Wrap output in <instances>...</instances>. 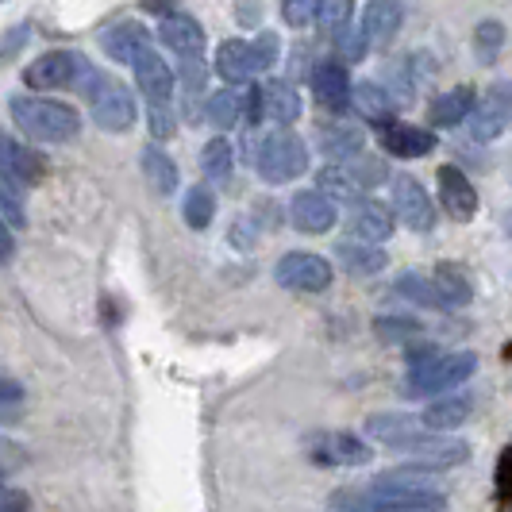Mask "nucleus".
<instances>
[{
    "mask_svg": "<svg viewBox=\"0 0 512 512\" xmlns=\"http://www.w3.org/2000/svg\"><path fill=\"white\" fill-rule=\"evenodd\" d=\"M478 370V355L474 351H443V355H428L424 362L409 366L405 374V397L420 401V397H439V393H451L474 378Z\"/></svg>",
    "mask_w": 512,
    "mask_h": 512,
    "instance_id": "obj_3",
    "label": "nucleus"
},
{
    "mask_svg": "<svg viewBox=\"0 0 512 512\" xmlns=\"http://www.w3.org/2000/svg\"><path fill=\"white\" fill-rule=\"evenodd\" d=\"M316 12H320V0H282V20L297 31L316 24Z\"/></svg>",
    "mask_w": 512,
    "mask_h": 512,
    "instance_id": "obj_43",
    "label": "nucleus"
},
{
    "mask_svg": "<svg viewBox=\"0 0 512 512\" xmlns=\"http://www.w3.org/2000/svg\"><path fill=\"white\" fill-rule=\"evenodd\" d=\"M320 181V193H328L335 205H351V201H359L366 193H359V185L351 181V174L343 170V162H324V170L316 174Z\"/></svg>",
    "mask_w": 512,
    "mask_h": 512,
    "instance_id": "obj_35",
    "label": "nucleus"
},
{
    "mask_svg": "<svg viewBox=\"0 0 512 512\" xmlns=\"http://www.w3.org/2000/svg\"><path fill=\"white\" fill-rule=\"evenodd\" d=\"M432 285H436V293L447 301V308H466L474 301V285L470 278L462 274L459 266H451V262H439L436 270H432Z\"/></svg>",
    "mask_w": 512,
    "mask_h": 512,
    "instance_id": "obj_32",
    "label": "nucleus"
},
{
    "mask_svg": "<svg viewBox=\"0 0 512 512\" xmlns=\"http://www.w3.org/2000/svg\"><path fill=\"white\" fill-rule=\"evenodd\" d=\"M405 20V0H370L362 8V35L370 39V47H389L401 31Z\"/></svg>",
    "mask_w": 512,
    "mask_h": 512,
    "instance_id": "obj_21",
    "label": "nucleus"
},
{
    "mask_svg": "<svg viewBox=\"0 0 512 512\" xmlns=\"http://www.w3.org/2000/svg\"><path fill=\"white\" fill-rule=\"evenodd\" d=\"M393 297H401V301H409L416 308H428V312H447V301L436 293V285L432 278H420V274H401V278H393Z\"/></svg>",
    "mask_w": 512,
    "mask_h": 512,
    "instance_id": "obj_33",
    "label": "nucleus"
},
{
    "mask_svg": "<svg viewBox=\"0 0 512 512\" xmlns=\"http://www.w3.org/2000/svg\"><path fill=\"white\" fill-rule=\"evenodd\" d=\"M374 332L389 347H412V343H424V328L409 320V316H378L374 320Z\"/></svg>",
    "mask_w": 512,
    "mask_h": 512,
    "instance_id": "obj_37",
    "label": "nucleus"
},
{
    "mask_svg": "<svg viewBox=\"0 0 512 512\" xmlns=\"http://www.w3.org/2000/svg\"><path fill=\"white\" fill-rule=\"evenodd\" d=\"M0 174L8 185H39L47 174V162L20 139H0Z\"/></svg>",
    "mask_w": 512,
    "mask_h": 512,
    "instance_id": "obj_19",
    "label": "nucleus"
},
{
    "mask_svg": "<svg viewBox=\"0 0 512 512\" xmlns=\"http://www.w3.org/2000/svg\"><path fill=\"white\" fill-rule=\"evenodd\" d=\"M428 428H424V420L420 416H412V412H374L370 420H366V436L385 443V447H401V443H409V439L424 436Z\"/></svg>",
    "mask_w": 512,
    "mask_h": 512,
    "instance_id": "obj_23",
    "label": "nucleus"
},
{
    "mask_svg": "<svg viewBox=\"0 0 512 512\" xmlns=\"http://www.w3.org/2000/svg\"><path fill=\"white\" fill-rule=\"evenodd\" d=\"M89 58L77 51H47L39 54L24 70L27 89H81V81L89 77Z\"/></svg>",
    "mask_w": 512,
    "mask_h": 512,
    "instance_id": "obj_6",
    "label": "nucleus"
},
{
    "mask_svg": "<svg viewBox=\"0 0 512 512\" xmlns=\"http://www.w3.org/2000/svg\"><path fill=\"white\" fill-rule=\"evenodd\" d=\"M158 39H162V47L166 51H174L178 62H193V58H205V27L197 24L193 16H185V12H170V16H162V24H158Z\"/></svg>",
    "mask_w": 512,
    "mask_h": 512,
    "instance_id": "obj_16",
    "label": "nucleus"
},
{
    "mask_svg": "<svg viewBox=\"0 0 512 512\" xmlns=\"http://www.w3.org/2000/svg\"><path fill=\"white\" fill-rule=\"evenodd\" d=\"M335 270L332 262L316 251H289L274 266V282L289 293H324L332 285Z\"/></svg>",
    "mask_w": 512,
    "mask_h": 512,
    "instance_id": "obj_9",
    "label": "nucleus"
},
{
    "mask_svg": "<svg viewBox=\"0 0 512 512\" xmlns=\"http://www.w3.org/2000/svg\"><path fill=\"white\" fill-rule=\"evenodd\" d=\"M474 101H478V93L470 85H455V89L439 93L436 101L428 104L432 128H459V124H466V116L474 112Z\"/></svg>",
    "mask_w": 512,
    "mask_h": 512,
    "instance_id": "obj_28",
    "label": "nucleus"
},
{
    "mask_svg": "<svg viewBox=\"0 0 512 512\" xmlns=\"http://www.w3.org/2000/svg\"><path fill=\"white\" fill-rule=\"evenodd\" d=\"M0 512H31V501H27L24 489L0 486Z\"/></svg>",
    "mask_w": 512,
    "mask_h": 512,
    "instance_id": "obj_46",
    "label": "nucleus"
},
{
    "mask_svg": "<svg viewBox=\"0 0 512 512\" xmlns=\"http://www.w3.org/2000/svg\"><path fill=\"white\" fill-rule=\"evenodd\" d=\"M351 112H359L366 124L389 128L393 116H397V97L385 89L382 81H359L351 89Z\"/></svg>",
    "mask_w": 512,
    "mask_h": 512,
    "instance_id": "obj_22",
    "label": "nucleus"
},
{
    "mask_svg": "<svg viewBox=\"0 0 512 512\" xmlns=\"http://www.w3.org/2000/svg\"><path fill=\"white\" fill-rule=\"evenodd\" d=\"M351 89H355V81L347 74V66L343 62H320L316 70H312V93H316V101L324 104L332 116H343V112H351Z\"/></svg>",
    "mask_w": 512,
    "mask_h": 512,
    "instance_id": "obj_17",
    "label": "nucleus"
},
{
    "mask_svg": "<svg viewBox=\"0 0 512 512\" xmlns=\"http://www.w3.org/2000/svg\"><path fill=\"white\" fill-rule=\"evenodd\" d=\"M343 170L351 174V181L359 185V193H370V189H378V185H385L389 181V166H385V158H378V154H355V158H347L343 162Z\"/></svg>",
    "mask_w": 512,
    "mask_h": 512,
    "instance_id": "obj_34",
    "label": "nucleus"
},
{
    "mask_svg": "<svg viewBox=\"0 0 512 512\" xmlns=\"http://www.w3.org/2000/svg\"><path fill=\"white\" fill-rule=\"evenodd\" d=\"M16 255V239H12V228H8V220L0 216V266L8 262V258Z\"/></svg>",
    "mask_w": 512,
    "mask_h": 512,
    "instance_id": "obj_47",
    "label": "nucleus"
},
{
    "mask_svg": "<svg viewBox=\"0 0 512 512\" xmlns=\"http://www.w3.org/2000/svg\"><path fill=\"white\" fill-rule=\"evenodd\" d=\"M332 512H443L447 497L443 489L428 482V474H416L397 466L366 486H343L328 497Z\"/></svg>",
    "mask_w": 512,
    "mask_h": 512,
    "instance_id": "obj_1",
    "label": "nucleus"
},
{
    "mask_svg": "<svg viewBox=\"0 0 512 512\" xmlns=\"http://www.w3.org/2000/svg\"><path fill=\"white\" fill-rule=\"evenodd\" d=\"M474 143H493L512 128V81H493L466 116Z\"/></svg>",
    "mask_w": 512,
    "mask_h": 512,
    "instance_id": "obj_8",
    "label": "nucleus"
},
{
    "mask_svg": "<svg viewBox=\"0 0 512 512\" xmlns=\"http://www.w3.org/2000/svg\"><path fill=\"white\" fill-rule=\"evenodd\" d=\"M389 208H393V216H397L409 231L436 228V205H432L428 189H424L416 178H409V174L393 178V205Z\"/></svg>",
    "mask_w": 512,
    "mask_h": 512,
    "instance_id": "obj_12",
    "label": "nucleus"
},
{
    "mask_svg": "<svg viewBox=\"0 0 512 512\" xmlns=\"http://www.w3.org/2000/svg\"><path fill=\"white\" fill-rule=\"evenodd\" d=\"M143 8L154 12V16H170L174 12V0H143Z\"/></svg>",
    "mask_w": 512,
    "mask_h": 512,
    "instance_id": "obj_48",
    "label": "nucleus"
},
{
    "mask_svg": "<svg viewBox=\"0 0 512 512\" xmlns=\"http://www.w3.org/2000/svg\"><path fill=\"white\" fill-rule=\"evenodd\" d=\"M382 147L389 158H424L439 147L436 135L428 128H416V124H389L382 128Z\"/></svg>",
    "mask_w": 512,
    "mask_h": 512,
    "instance_id": "obj_26",
    "label": "nucleus"
},
{
    "mask_svg": "<svg viewBox=\"0 0 512 512\" xmlns=\"http://www.w3.org/2000/svg\"><path fill=\"white\" fill-rule=\"evenodd\" d=\"M251 58H255V74L274 70L278 58H282V39H278V31H258L255 39H251Z\"/></svg>",
    "mask_w": 512,
    "mask_h": 512,
    "instance_id": "obj_41",
    "label": "nucleus"
},
{
    "mask_svg": "<svg viewBox=\"0 0 512 512\" xmlns=\"http://www.w3.org/2000/svg\"><path fill=\"white\" fill-rule=\"evenodd\" d=\"M474 47H478V62L493 66L501 47H505V24L501 20H482L478 31H474Z\"/></svg>",
    "mask_w": 512,
    "mask_h": 512,
    "instance_id": "obj_39",
    "label": "nucleus"
},
{
    "mask_svg": "<svg viewBox=\"0 0 512 512\" xmlns=\"http://www.w3.org/2000/svg\"><path fill=\"white\" fill-rule=\"evenodd\" d=\"M301 93H297V85H289L282 77H270V81H262L255 93H251V112H255L258 120H266V124H274V128H289L297 116H301Z\"/></svg>",
    "mask_w": 512,
    "mask_h": 512,
    "instance_id": "obj_11",
    "label": "nucleus"
},
{
    "mask_svg": "<svg viewBox=\"0 0 512 512\" xmlns=\"http://www.w3.org/2000/svg\"><path fill=\"white\" fill-rule=\"evenodd\" d=\"M16 397H20V385L0 382V401H16Z\"/></svg>",
    "mask_w": 512,
    "mask_h": 512,
    "instance_id": "obj_49",
    "label": "nucleus"
},
{
    "mask_svg": "<svg viewBox=\"0 0 512 512\" xmlns=\"http://www.w3.org/2000/svg\"><path fill=\"white\" fill-rule=\"evenodd\" d=\"M470 412H474V393L451 389V393H439L436 401L420 412V420L428 432H455L470 420Z\"/></svg>",
    "mask_w": 512,
    "mask_h": 512,
    "instance_id": "obj_20",
    "label": "nucleus"
},
{
    "mask_svg": "<svg viewBox=\"0 0 512 512\" xmlns=\"http://www.w3.org/2000/svg\"><path fill=\"white\" fill-rule=\"evenodd\" d=\"M0 486H4V470H0Z\"/></svg>",
    "mask_w": 512,
    "mask_h": 512,
    "instance_id": "obj_50",
    "label": "nucleus"
},
{
    "mask_svg": "<svg viewBox=\"0 0 512 512\" xmlns=\"http://www.w3.org/2000/svg\"><path fill=\"white\" fill-rule=\"evenodd\" d=\"M216 74L231 81V85H243L247 77L255 74V58H251V43L247 39H224L220 51H216Z\"/></svg>",
    "mask_w": 512,
    "mask_h": 512,
    "instance_id": "obj_31",
    "label": "nucleus"
},
{
    "mask_svg": "<svg viewBox=\"0 0 512 512\" xmlns=\"http://www.w3.org/2000/svg\"><path fill=\"white\" fill-rule=\"evenodd\" d=\"M397 451H405L409 462H405V470H416V474H436V470H451V466H462V462L470 459V443L466 439H455V436H416L409 443H401Z\"/></svg>",
    "mask_w": 512,
    "mask_h": 512,
    "instance_id": "obj_7",
    "label": "nucleus"
},
{
    "mask_svg": "<svg viewBox=\"0 0 512 512\" xmlns=\"http://www.w3.org/2000/svg\"><path fill=\"white\" fill-rule=\"evenodd\" d=\"M147 43H151V31L143 24H135V20H124V24L108 27L101 35L104 54H108L112 62H128V66H131V58L143 51Z\"/></svg>",
    "mask_w": 512,
    "mask_h": 512,
    "instance_id": "obj_30",
    "label": "nucleus"
},
{
    "mask_svg": "<svg viewBox=\"0 0 512 512\" xmlns=\"http://www.w3.org/2000/svg\"><path fill=\"white\" fill-rule=\"evenodd\" d=\"M351 16H355V4H351V0H320V12H316L320 27H324L332 39L351 27Z\"/></svg>",
    "mask_w": 512,
    "mask_h": 512,
    "instance_id": "obj_40",
    "label": "nucleus"
},
{
    "mask_svg": "<svg viewBox=\"0 0 512 512\" xmlns=\"http://www.w3.org/2000/svg\"><path fill=\"white\" fill-rule=\"evenodd\" d=\"M305 455L316 462V466H339V470L366 466V462L374 459V451H370L359 436H351V432H335V428L308 432V436H305Z\"/></svg>",
    "mask_w": 512,
    "mask_h": 512,
    "instance_id": "obj_10",
    "label": "nucleus"
},
{
    "mask_svg": "<svg viewBox=\"0 0 512 512\" xmlns=\"http://www.w3.org/2000/svg\"><path fill=\"white\" fill-rule=\"evenodd\" d=\"M289 224L305 235H328L339 224V205L320 189H301L289 201Z\"/></svg>",
    "mask_w": 512,
    "mask_h": 512,
    "instance_id": "obj_14",
    "label": "nucleus"
},
{
    "mask_svg": "<svg viewBox=\"0 0 512 512\" xmlns=\"http://www.w3.org/2000/svg\"><path fill=\"white\" fill-rule=\"evenodd\" d=\"M366 147V135H362L359 124H347V120H324L320 124V151L328 162H347L362 154Z\"/></svg>",
    "mask_w": 512,
    "mask_h": 512,
    "instance_id": "obj_27",
    "label": "nucleus"
},
{
    "mask_svg": "<svg viewBox=\"0 0 512 512\" xmlns=\"http://www.w3.org/2000/svg\"><path fill=\"white\" fill-rule=\"evenodd\" d=\"M335 262L351 274V278H374L389 266V255L382 251V243H362V239H343L335 247Z\"/></svg>",
    "mask_w": 512,
    "mask_h": 512,
    "instance_id": "obj_25",
    "label": "nucleus"
},
{
    "mask_svg": "<svg viewBox=\"0 0 512 512\" xmlns=\"http://www.w3.org/2000/svg\"><path fill=\"white\" fill-rule=\"evenodd\" d=\"M147 124H151L154 139H166V135H174V128H178V120H174V108H170V104H151V108H147Z\"/></svg>",
    "mask_w": 512,
    "mask_h": 512,
    "instance_id": "obj_45",
    "label": "nucleus"
},
{
    "mask_svg": "<svg viewBox=\"0 0 512 512\" xmlns=\"http://www.w3.org/2000/svg\"><path fill=\"white\" fill-rule=\"evenodd\" d=\"M8 112L16 128L24 131L31 143H70L81 135V112L74 104L54 101V97H35V93H16L8 101Z\"/></svg>",
    "mask_w": 512,
    "mask_h": 512,
    "instance_id": "obj_2",
    "label": "nucleus"
},
{
    "mask_svg": "<svg viewBox=\"0 0 512 512\" xmlns=\"http://www.w3.org/2000/svg\"><path fill=\"white\" fill-rule=\"evenodd\" d=\"M436 181H439V205H443V212L455 224H470L474 212H478V193H474L470 178L462 174L459 166H443L436 174Z\"/></svg>",
    "mask_w": 512,
    "mask_h": 512,
    "instance_id": "obj_18",
    "label": "nucleus"
},
{
    "mask_svg": "<svg viewBox=\"0 0 512 512\" xmlns=\"http://www.w3.org/2000/svg\"><path fill=\"white\" fill-rule=\"evenodd\" d=\"M131 70H135V81H139V93L147 104H170L174 101V89H178V77L170 70V62L154 51L151 43L131 58Z\"/></svg>",
    "mask_w": 512,
    "mask_h": 512,
    "instance_id": "obj_13",
    "label": "nucleus"
},
{
    "mask_svg": "<svg viewBox=\"0 0 512 512\" xmlns=\"http://www.w3.org/2000/svg\"><path fill=\"white\" fill-rule=\"evenodd\" d=\"M247 112H251V93L239 89V85H224V89H216L205 101V120L220 131L239 128Z\"/></svg>",
    "mask_w": 512,
    "mask_h": 512,
    "instance_id": "obj_24",
    "label": "nucleus"
},
{
    "mask_svg": "<svg viewBox=\"0 0 512 512\" xmlns=\"http://www.w3.org/2000/svg\"><path fill=\"white\" fill-rule=\"evenodd\" d=\"M0 216L8 220V228H24L27 224L24 205H20V197L8 189V181H0Z\"/></svg>",
    "mask_w": 512,
    "mask_h": 512,
    "instance_id": "obj_44",
    "label": "nucleus"
},
{
    "mask_svg": "<svg viewBox=\"0 0 512 512\" xmlns=\"http://www.w3.org/2000/svg\"><path fill=\"white\" fill-rule=\"evenodd\" d=\"M181 216H185V224L193 231H205L208 224H212V216H216V193H212L208 185H193V189L185 193Z\"/></svg>",
    "mask_w": 512,
    "mask_h": 512,
    "instance_id": "obj_38",
    "label": "nucleus"
},
{
    "mask_svg": "<svg viewBox=\"0 0 512 512\" xmlns=\"http://www.w3.org/2000/svg\"><path fill=\"white\" fill-rule=\"evenodd\" d=\"M393 228H397V216L393 208L378 201V197H359L351 201V212H347V231L351 239H362V243H385L393 239Z\"/></svg>",
    "mask_w": 512,
    "mask_h": 512,
    "instance_id": "obj_15",
    "label": "nucleus"
},
{
    "mask_svg": "<svg viewBox=\"0 0 512 512\" xmlns=\"http://www.w3.org/2000/svg\"><path fill=\"white\" fill-rule=\"evenodd\" d=\"M139 166H143V178H147V185H151L158 197H174V189H178V181H181L178 162L162 151L158 143H147V147H143Z\"/></svg>",
    "mask_w": 512,
    "mask_h": 512,
    "instance_id": "obj_29",
    "label": "nucleus"
},
{
    "mask_svg": "<svg viewBox=\"0 0 512 512\" xmlns=\"http://www.w3.org/2000/svg\"><path fill=\"white\" fill-rule=\"evenodd\" d=\"M81 93H85V101H89L93 124H97L101 131L120 135V131L135 128V120H139V104H135V97H131V89L124 85V81L101 74V70H89V77L81 81Z\"/></svg>",
    "mask_w": 512,
    "mask_h": 512,
    "instance_id": "obj_4",
    "label": "nucleus"
},
{
    "mask_svg": "<svg viewBox=\"0 0 512 512\" xmlns=\"http://www.w3.org/2000/svg\"><path fill=\"white\" fill-rule=\"evenodd\" d=\"M255 170L266 185H289L308 170V143L289 128H274L258 139Z\"/></svg>",
    "mask_w": 512,
    "mask_h": 512,
    "instance_id": "obj_5",
    "label": "nucleus"
},
{
    "mask_svg": "<svg viewBox=\"0 0 512 512\" xmlns=\"http://www.w3.org/2000/svg\"><path fill=\"white\" fill-rule=\"evenodd\" d=\"M332 43H335V51L343 54V62H362V58L370 54V39L362 35V27H347L343 35H335Z\"/></svg>",
    "mask_w": 512,
    "mask_h": 512,
    "instance_id": "obj_42",
    "label": "nucleus"
},
{
    "mask_svg": "<svg viewBox=\"0 0 512 512\" xmlns=\"http://www.w3.org/2000/svg\"><path fill=\"white\" fill-rule=\"evenodd\" d=\"M231 166H235V151H231V143L224 135H216V139H208L205 151H201V170H205V178L212 185H224L231 178Z\"/></svg>",
    "mask_w": 512,
    "mask_h": 512,
    "instance_id": "obj_36",
    "label": "nucleus"
}]
</instances>
